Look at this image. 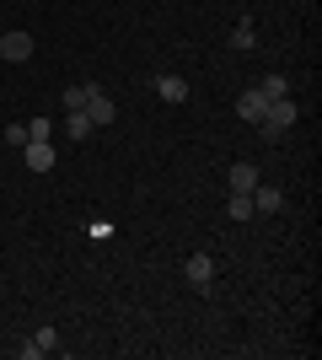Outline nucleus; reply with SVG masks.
<instances>
[{"mask_svg":"<svg viewBox=\"0 0 322 360\" xmlns=\"http://www.w3.org/2000/svg\"><path fill=\"white\" fill-rule=\"evenodd\" d=\"M258 167H253V162H236V167H231V172H226V188H231V194H253V188H258Z\"/></svg>","mask_w":322,"mask_h":360,"instance_id":"7","label":"nucleus"},{"mask_svg":"<svg viewBox=\"0 0 322 360\" xmlns=\"http://www.w3.org/2000/svg\"><path fill=\"white\" fill-rule=\"evenodd\" d=\"M295 119H301V108H295L290 97H274V103L263 108V119H258V129H263V135H269V140H279V135H285V129H290Z\"/></svg>","mask_w":322,"mask_h":360,"instance_id":"1","label":"nucleus"},{"mask_svg":"<svg viewBox=\"0 0 322 360\" xmlns=\"http://www.w3.org/2000/svg\"><path fill=\"white\" fill-rule=\"evenodd\" d=\"M247 199H253V215H279V210H285V194H279L274 183H258Z\"/></svg>","mask_w":322,"mask_h":360,"instance_id":"5","label":"nucleus"},{"mask_svg":"<svg viewBox=\"0 0 322 360\" xmlns=\"http://www.w3.org/2000/svg\"><path fill=\"white\" fill-rule=\"evenodd\" d=\"M231 49H242V54H247V49H258V27H253L247 16L236 22V27H231Z\"/></svg>","mask_w":322,"mask_h":360,"instance_id":"12","label":"nucleus"},{"mask_svg":"<svg viewBox=\"0 0 322 360\" xmlns=\"http://www.w3.org/2000/svg\"><path fill=\"white\" fill-rule=\"evenodd\" d=\"M258 91L269 97V103H274V97H290V81H285V75H263V81H258Z\"/></svg>","mask_w":322,"mask_h":360,"instance_id":"14","label":"nucleus"},{"mask_svg":"<svg viewBox=\"0 0 322 360\" xmlns=\"http://www.w3.org/2000/svg\"><path fill=\"white\" fill-rule=\"evenodd\" d=\"M92 129H97V124L86 119V108H76V113H65V135H70V140H86Z\"/></svg>","mask_w":322,"mask_h":360,"instance_id":"11","label":"nucleus"},{"mask_svg":"<svg viewBox=\"0 0 322 360\" xmlns=\"http://www.w3.org/2000/svg\"><path fill=\"white\" fill-rule=\"evenodd\" d=\"M27 140H54V124L48 119H27Z\"/></svg>","mask_w":322,"mask_h":360,"instance_id":"15","label":"nucleus"},{"mask_svg":"<svg viewBox=\"0 0 322 360\" xmlns=\"http://www.w3.org/2000/svg\"><path fill=\"white\" fill-rule=\"evenodd\" d=\"M151 86H156V97H161V103H172V108L188 103V81H183V75H156Z\"/></svg>","mask_w":322,"mask_h":360,"instance_id":"9","label":"nucleus"},{"mask_svg":"<svg viewBox=\"0 0 322 360\" xmlns=\"http://www.w3.org/2000/svg\"><path fill=\"white\" fill-rule=\"evenodd\" d=\"M86 91H92V86H65V108H70V113L86 108Z\"/></svg>","mask_w":322,"mask_h":360,"instance_id":"16","label":"nucleus"},{"mask_svg":"<svg viewBox=\"0 0 322 360\" xmlns=\"http://www.w3.org/2000/svg\"><path fill=\"white\" fill-rule=\"evenodd\" d=\"M43 355H60V333L54 328H38L27 345H22V360H43Z\"/></svg>","mask_w":322,"mask_h":360,"instance_id":"6","label":"nucleus"},{"mask_svg":"<svg viewBox=\"0 0 322 360\" xmlns=\"http://www.w3.org/2000/svg\"><path fill=\"white\" fill-rule=\"evenodd\" d=\"M183 280H188L194 290H210V285H215V258H210V253H188V258H183Z\"/></svg>","mask_w":322,"mask_h":360,"instance_id":"2","label":"nucleus"},{"mask_svg":"<svg viewBox=\"0 0 322 360\" xmlns=\"http://www.w3.org/2000/svg\"><path fill=\"white\" fill-rule=\"evenodd\" d=\"M263 108H269V97H263L258 86H247L242 97H236V119H247V124H258V119H263Z\"/></svg>","mask_w":322,"mask_h":360,"instance_id":"10","label":"nucleus"},{"mask_svg":"<svg viewBox=\"0 0 322 360\" xmlns=\"http://www.w3.org/2000/svg\"><path fill=\"white\" fill-rule=\"evenodd\" d=\"M6 146H11V150L27 146V124H11V129H6Z\"/></svg>","mask_w":322,"mask_h":360,"instance_id":"17","label":"nucleus"},{"mask_svg":"<svg viewBox=\"0 0 322 360\" xmlns=\"http://www.w3.org/2000/svg\"><path fill=\"white\" fill-rule=\"evenodd\" d=\"M226 215L231 221H253V199L247 194H226Z\"/></svg>","mask_w":322,"mask_h":360,"instance_id":"13","label":"nucleus"},{"mask_svg":"<svg viewBox=\"0 0 322 360\" xmlns=\"http://www.w3.org/2000/svg\"><path fill=\"white\" fill-rule=\"evenodd\" d=\"M22 162H27L32 172H48V167H54V140H27V146H22Z\"/></svg>","mask_w":322,"mask_h":360,"instance_id":"8","label":"nucleus"},{"mask_svg":"<svg viewBox=\"0 0 322 360\" xmlns=\"http://www.w3.org/2000/svg\"><path fill=\"white\" fill-rule=\"evenodd\" d=\"M32 32H0V60L6 65H27L32 60Z\"/></svg>","mask_w":322,"mask_h":360,"instance_id":"3","label":"nucleus"},{"mask_svg":"<svg viewBox=\"0 0 322 360\" xmlns=\"http://www.w3.org/2000/svg\"><path fill=\"white\" fill-rule=\"evenodd\" d=\"M86 119H92L97 129H107V124L119 119V103H113L102 86H92V91H86Z\"/></svg>","mask_w":322,"mask_h":360,"instance_id":"4","label":"nucleus"}]
</instances>
